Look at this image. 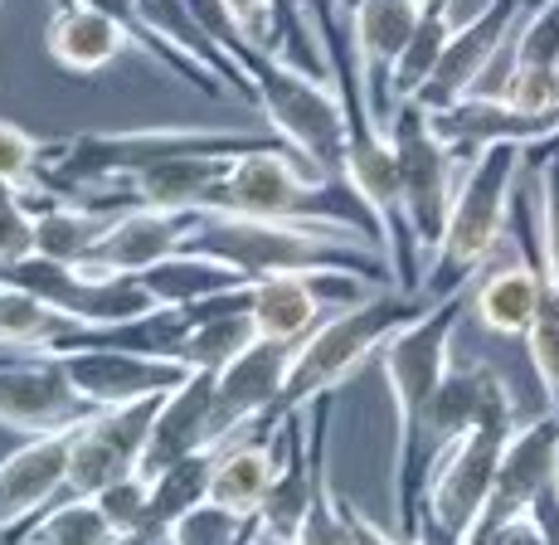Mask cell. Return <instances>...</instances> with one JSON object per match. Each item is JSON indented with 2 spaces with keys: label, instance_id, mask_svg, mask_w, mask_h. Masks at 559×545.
Listing matches in <instances>:
<instances>
[{
  "label": "cell",
  "instance_id": "1",
  "mask_svg": "<svg viewBox=\"0 0 559 545\" xmlns=\"http://www.w3.org/2000/svg\"><path fill=\"white\" fill-rule=\"evenodd\" d=\"M186 249L229 263L249 283L277 277V273H350V277H365L370 287L394 283L390 259L380 249L365 253L356 244V234L321 229V224H287V220H253V215L204 210L195 220V229L186 234Z\"/></svg>",
  "mask_w": 559,
  "mask_h": 545
},
{
  "label": "cell",
  "instance_id": "2",
  "mask_svg": "<svg viewBox=\"0 0 559 545\" xmlns=\"http://www.w3.org/2000/svg\"><path fill=\"white\" fill-rule=\"evenodd\" d=\"M210 210L224 215H253V220H287V224H321V229H346L365 234L374 249L380 244V224L365 210V200L346 180L317 176L302 156L287 152L283 142L258 146V152L234 156L229 176L210 196Z\"/></svg>",
  "mask_w": 559,
  "mask_h": 545
},
{
  "label": "cell",
  "instance_id": "3",
  "mask_svg": "<svg viewBox=\"0 0 559 545\" xmlns=\"http://www.w3.org/2000/svg\"><path fill=\"white\" fill-rule=\"evenodd\" d=\"M525 162H531V146H515V142H497L467 162L457 180L453 210H448L443 239H438V249L424 263L418 297L453 293V287L472 283L497 259V249L507 244V229H511V200L521 190Z\"/></svg>",
  "mask_w": 559,
  "mask_h": 545
},
{
  "label": "cell",
  "instance_id": "4",
  "mask_svg": "<svg viewBox=\"0 0 559 545\" xmlns=\"http://www.w3.org/2000/svg\"><path fill=\"white\" fill-rule=\"evenodd\" d=\"M428 303H433V297H408L390 283V287L365 293L360 303L336 307L317 331H307V336L297 341L293 370H287L283 400H277V419H287V414L336 394L341 384L356 376L365 360L380 356L384 341H390L404 322H414Z\"/></svg>",
  "mask_w": 559,
  "mask_h": 545
},
{
  "label": "cell",
  "instance_id": "5",
  "mask_svg": "<svg viewBox=\"0 0 559 545\" xmlns=\"http://www.w3.org/2000/svg\"><path fill=\"white\" fill-rule=\"evenodd\" d=\"M243 69L253 73L258 112H263L267 132H277V142L302 156L317 176L346 180L350 117L341 83L307 73L302 63L267 55V49H243Z\"/></svg>",
  "mask_w": 559,
  "mask_h": 545
},
{
  "label": "cell",
  "instance_id": "6",
  "mask_svg": "<svg viewBox=\"0 0 559 545\" xmlns=\"http://www.w3.org/2000/svg\"><path fill=\"white\" fill-rule=\"evenodd\" d=\"M467 312V283L453 287V293L433 297L414 322H404L390 341L380 346V370L384 384H390L394 400V501L408 483V458H414V429L424 404L433 400L438 380L453 366V331Z\"/></svg>",
  "mask_w": 559,
  "mask_h": 545
},
{
  "label": "cell",
  "instance_id": "7",
  "mask_svg": "<svg viewBox=\"0 0 559 545\" xmlns=\"http://www.w3.org/2000/svg\"><path fill=\"white\" fill-rule=\"evenodd\" d=\"M394 137V152H400V176H404V224L414 234L418 253H433L438 239H443L448 210H453L457 196V166H467L453 146H443V137L433 132L428 112L418 108L414 98L394 103L390 117H384Z\"/></svg>",
  "mask_w": 559,
  "mask_h": 545
},
{
  "label": "cell",
  "instance_id": "8",
  "mask_svg": "<svg viewBox=\"0 0 559 545\" xmlns=\"http://www.w3.org/2000/svg\"><path fill=\"white\" fill-rule=\"evenodd\" d=\"M0 283L39 297L59 317H69L73 327L122 322V317H142L156 307V297L142 287V277H98V273H83L79 263L49 259V253H29L20 263H5Z\"/></svg>",
  "mask_w": 559,
  "mask_h": 545
},
{
  "label": "cell",
  "instance_id": "9",
  "mask_svg": "<svg viewBox=\"0 0 559 545\" xmlns=\"http://www.w3.org/2000/svg\"><path fill=\"white\" fill-rule=\"evenodd\" d=\"M521 419H497V424H477L462 438L443 448V453L428 463L424 473V497L418 507L428 517H438L448 531H462L472 536V526L481 521L491 501V487H497V467H501V453H507V438L515 434Z\"/></svg>",
  "mask_w": 559,
  "mask_h": 545
},
{
  "label": "cell",
  "instance_id": "10",
  "mask_svg": "<svg viewBox=\"0 0 559 545\" xmlns=\"http://www.w3.org/2000/svg\"><path fill=\"white\" fill-rule=\"evenodd\" d=\"M93 404L69 380V366L53 351H0V424L10 434H63L79 429Z\"/></svg>",
  "mask_w": 559,
  "mask_h": 545
},
{
  "label": "cell",
  "instance_id": "11",
  "mask_svg": "<svg viewBox=\"0 0 559 545\" xmlns=\"http://www.w3.org/2000/svg\"><path fill=\"white\" fill-rule=\"evenodd\" d=\"M531 5L535 0H487L477 15L457 20V29L448 35L443 55L433 63V73L414 93L418 108L438 112V108H453L467 93H477L491 79V69L501 63V55H507V45L515 39V25L525 20Z\"/></svg>",
  "mask_w": 559,
  "mask_h": 545
},
{
  "label": "cell",
  "instance_id": "12",
  "mask_svg": "<svg viewBox=\"0 0 559 545\" xmlns=\"http://www.w3.org/2000/svg\"><path fill=\"white\" fill-rule=\"evenodd\" d=\"M156 404H160V394L136 400V404H117V410H93L73 429L69 497H98L117 477L142 473L146 438H152V424H156Z\"/></svg>",
  "mask_w": 559,
  "mask_h": 545
},
{
  "label": "cell",
  "instance_id": "13",
  "mask_svg": "<svg viewBox=\"0 0 559 545\" xmlns=\"http://www.w3.org/2000/svg\"><path fill=\"white\" fill-rule=\"evenodd\" d=\"M370 293L365 277L350 273H277L253 283V327L258 336L273 341H302L307 331H317L336 307H350Z\"/></svg>",
  "mask_w": 559,
  "mask_h": 545
},
{
  "label": "cell",
  "instance_id": "14",
  "mask_svg": "<svg viewBox=\"0 0 559 545\" xmlns=\"http://www.w3.org/2000/svg\"><path fill=\"white\" fill-rule=\"evenodd\" d=\"M293 356H297V341L253 336L229 366L214 370V424H219V443L239 429L277 419V400H283Z\"/></svg>",
  "mask_w": 559,
  "mask_h": 545
},
{
  "label": "cell",
  "instance_id": "15",
  "mask_svg": "<svg viewBox=\"0 0 559 545\" xmlns=\"http://www.w3.org/2000/svg\"><path fill=\"white\" fill-rule=\"evenodd\" d=\"M559 477V414L545 410L535 419H521L515 434L507 438V453H501L497 467V487H491V501L481 511V521L472 526V541L487 536L491 526L511 517H525L535 507L545 487Z\"/></svg>",
  "mask_w": 559,
  "mask_h": 545
},
{
  "label": "cell",
  "instance_id": "16",
  "mask_svg": "<svg viewBox=\"0 0 559 545\" xmlns=\"http://www.w3.org/2000/svg\"><path fill=\"white\" fill-rule=\"evenodd\" d=\"M428 122H433L443 146H453L462 162H472L477 152H487L497 142H515L535 152V146H545L559 132V112H525L511 98H501V93H467L453 108L428 112Z\"/></svg>",
  "mask_w": 559,
  "mask_h": 545
},
{
  "label": "cell",
  "instance_id": "17",
  "mask_svg": "<svg viewBox=\"0 0 559 545\" xmlns=\"http://www.w3.org/2000/svg\"><path fill=\"white\" fill-rule=\"evenodd\" d=\"M69 448L73 429L25 438L10 458H0V541H15L49 501L69 491Z\"/></svg>",
  "mask_w": 559,
  "mask_h": 545
},
{
  "label": "cell",
  "instance_id": "18",
  "mask_svg": "<svg viewBox=\"0 0 559 545\" xmlns=\"http://www.w3.org/2000/svg\"><path fill=\"white\" fill-rule=\"evenodd\" d=\"M195 220H200V210L132 205L107 224V234L93 244V253L79 269L98 273V277H136L152 269V263L170 259L176 249H186V234L195 229Z\"/></svg>",
  "mask_w": 559,
  "mask_h": 545
},
{
  "label": "cell",
  "instance_id": "19",
  "mask_svg": "<svg viewBox=\"0 0 559 545\" xmlns=\"http://www.w3.org/2000/svg\"><path fill=\"white\" fill-rule=\"evenodd\" d=\"M69 366V380L79 384V394L93 410H117V404H136L152 394L176 390L190 376L176 360H156V356H132V351H53Z\"/></svg>",
  "mask_w": 559,
  "mask_h": 545
},
{
  "label": "cell",
  "instance_id": "20",
  "mask_svg": "<svg viewBox=\"0 0 559 545\" xmlns=\"http://www.w3.org/2000/svg\"><path fill=\"white\" fill-rule=\"evenodd\" d=\"M424 0H360L350 15V49H356L360 88L370 108L390 117V73L400 63L408 35H414Z\"/></svg>",
  "mask_w": 559,
  "mask_h": 545
},
{
  "label": "cell",
  "instance_id": "21",
  "mask_svg": "<svg viewBox=\"0 0 559 545\" xmlns=\"http://www.w3.org/2000/svg\"><path fill=\"white\" fill-rule=\"evenodd\" d=\"M277 458H283V419H263L253 429H239L214 448V473H210V501L239 511L258 521L267 487H273Z\"/></svg>",
  "mask_w": 559,
  "mask_h": 545
},
{
  "label": "cell",
  "instance_id": "22",
  "mask_svg": "<svg viewBox=\"0 0 559 545\" xmlns=\"http://www.w3.org/2000/svg\"><path fill=\"white\" fill-rule=\"evenodd\" d=\"M200 448H219V424H214V370H190L176 390L160 394L152 438H146L142 473L176 463V458H186V453H200Z\"/></svg>",
  "mask_w": 559,
  "mask_h": 545
},
{
  "label": "cell",
  "instance_id": "23",
  "mask_svg": "<svg viewBox=\"0 0 559 545\" xmlns=\"http://www.w3.org/2000/svg\"><path fill=\"white\" fill-rule=\"evenodd\" d=\"M45 49L59 69L69 73H103L107 63H117L136 45L122 25H117L107 10L83 5V0H69V5H53L49 29H45Z\"/></svg>",
  "mask_w": 559,
  "mask_h": 545
},
{
  "label": "cell",
  "instance_id": "24",
  "mask_svg": "<svg viewBox=\"0 0 559 545\" xmlns=\"http://www.w3.org/2000/svg\"><path fill=\"white\" fill-rule=\"evenodd\" d=\"M136 277H142V287L156 297V307H190L214 293H229V287L249 283V277L234 273L229 263L210 259V253H195V249H176L170 259L152 263V269Z\"/></svg>",
  "mask_w": 559,
  "mask_h": 545
},
{
  "label": "cell",
  "instance_id": "25",
  "mask_svg": "<svg viewBox=\"0 0 559 545\" xmlns=\"http://www.w3.org/2000/svg\"><path fill=\"white\" fill-rule=\"evenodd\" d=\"M210 473H214V448L186 453L166 467H152L146 483H152V501H146V545L160 541L190 507H200L210 497Z\"/></svg>",
  "mask_w": 559,
  "mask_h": 545
},
{
  "label": "cell",
  "instance_id": "26",
  "mask_svg": "<svg viewBox=\"0 0 559 545\" xmlns=\"http://www.w3.org/2000/svg\"><path fill=\"white\" fill-rule=\"evenodd\" d=\"M10 545H122V536L98 507V497H69L63 491Z\"/></svg>",
  "mask_w": 559,
  "mask_h": 545
},
{
  "label": "cell",
  "instance_id": "27",
  "mask_svg": "<svg viewBox=\"0 0 559 545\" xmlns=\"http://www.w3.org/2000/svg\"><path fill=\"white\" fill-rule=\"evenodd\" d=\"M453 29H457V10H428L424 5V15H418L414 35H408L404 55L390 73V108L404 103V98H414V93L424 88V79L433 73V63H438V55H443V45H448Z\"/></svg>",
  "mask_w": 559,
  "mask_h": 545
},
{
  "label": "cell",
  "instance_id": "28",
  "mask_svg": "<svg viewBox=\"0 0 559 545\" xmlns=\"http://www.w3.org/2000/svg\"><path fill=\"white\" fill-rule=\"evenodd\" d=\"M69 327V317H59L39 297L0 283V351H49Z\"/></svg>",
  "mask_w": 559,
  "mask_h": 545
},
{
  "label": "cell",
  "instance_id": "29",
  "mask_svg": "<svg viewBox=\"0 0 559 545\" xmlns=\"http://www.w3.org/2000/svg\"><path fill=\"white\" fill-rule=\"evenodd\" d=\"M166 541L170 545H258V521L204 497L200 507H190L186 517L166 531Z\"/></svg>",
  "mask_w": 559,
  "mask_h": 545
},
{
  "label": "cell",
  "instance_id": "30",
  "mask_svg": "<svg viewBox=\"0 0 559 545\" xmlns=\"http://www.w3.org/2000/svg\"><path fill=\"white\" fill-rule=\"evenodd\" d=\"M535 210H540V269L559 287V146H535Z\"/></svg>",
  "mask_w": 559,
  "mask_h": 545
},
{
  "label": "cell",
  "instance_id": "31",
  "mask_svg": "<svg viewBox=\"0 0 559 545\" xmlns=\"http://www.w3.org/2000/svg\"><path fill=\"white\" fill-rule=\"evenodd\" d=\"M521 341H525V356H531L545 400H550V410L559 414V287L555 283L545 287L540 312H535V322Z\"/></svg>",
  "mask_w": 559,
  "mask_h": 545
},
{
  "label": "cell",
  "instance_id": "32",
  "mask_svg": "<svg viewBox=\"0 0 559 545\" xmlns=\"http://www.w3.org/2000/svg\"><path fill=\"white\" fill-rule=\"evenodd\" d=\"M49 146L53 142H45V137H35L0 117V180H10V186H20V190H39Z\"/></svg>",
  "mask_w": 559,
  "mask_h": 545
},
{
  "label": "cell",
  "instance_id": "33",
  "mask_svg": "<svg viewBox=\"0 0 559 545\" xmlns=\"http://www.w3.org/2000/svg\"><path fill=\"white\" fill-rule=\"evenodd\" d=\"M297 545H356L350 541V521H346V501L331 487V473L321 477L317 501H311L302 531H297Z\"/></svg>",
  "mask_w": 559,
  "mask_h": 545
},
{
  "label": "cell",
  "instance_id": "34",
  "mask_svg": "<svg viewBox=\"0 0 559 545\" xmlns=\"http://www.w3.org/2000/svg\"><path fill=\"white\" fill-rule=\"evenodd\" d=\"M224 10H229V20L239 25L249 49L283 55V10H277V0H224Z\"/></svg>",
  "mask_w": 559,
  "mask_h": 545
},
{
  "label": "cell",
  "instance_id": "35",
  "mask_svg": "<svg viewBox=\"0 0 559 545\" xmlns=\"http://www.w3.org/2000/svg\"><path fill=\"white\" fill-rule=\"evenodd\" d=\"M29 253H35V210L25 205V190H20V200L0 210V269L29 259Z\"/></svg>",
  "mask_w": 559,
  "mask_h": 545
},
{
  "label": "cell",
  "instance_id": "36",
  "mask_svg": "<svg viewBox=\"0 0 559 545\" xmlns=\"http://www.w3.org/2000/svg\"><path fill=\"white\" fill-rule=\"evenodd\" d=\"M341 501H346L350 541H356V545H414L408 536H394V531H384L380 521H370V517H365V511H360V507H356V501H350V497H341Z\"/></svg>",
  "mask_w": 559,
  "mask_h": 545
},
{
  "label": "cell",
  "instance_id": "37",
  "mask_svg": "<svg viewBox=\"0 0 559 545\" xmlns=\"http://www.w3.org/2000/svg\"><path fill=\"white\" fill-rule=\"evenodd\" d=\"M408 541L414 545H472V536H462V531H448L438 517H428L424 507H418L414 517V531H408Z\"/></svg>",
  "mask_w": 559,
  "mask_h": 545
},
{
  "label": "cell",
  "instance_id": "38",
  "mask_svg": "<svg viewBox=\"0 0 559 545\" xmlns=\"http://www.w3.org/2000/svg\"><path fill=\"white\" fill-rule=\"evenodd\" d=\"M531 517H535V526H540V541L545 545H559V477L540 491V497H535Z\"/></svg>",
  "mask_w": 559,
  "mask_h": 545
},
{
  "label": "cell",
  "instance_id": "39",
  "mask_svg": "<svg viewBox=\"0 0 559 545\" xmlns=\"http://www.w3.org/2000/svg\"><path fill=\"white\" fill-rule=\"evenodd\" d=\"M326 5L336 10V15H346V20H350V15H356V5H360V0H326Z\"/></svg>",
  "mask_w": 559,
  "mask_h": 545
},
{
  "label": "cell",
  "instance_id": "40",
  "mask_svg": "<svg viewBox=\"0 0 559 545\" xmlns=\"http://www.w3.org/2000/svg\"><path fill=\"white\" fill-rule=\"evenodd\" d=\"M10 200H20V186H10V180H0V210H5Z\"/></svg>",
  "mask_w": 559,
  "mask_h": 545
},
{
  "label": "cell",
  "instance_id": "41",
  "mask_svg": "<svg viewBox=\"0 0 559 545\" xmlns=\"http://www.w3.org/2000/svg\"><path fill=\"white\" fill-rule=\"evenodd\" d=\"M428 10H457V0H424Z\"/></svg>",
  "mask_w": 559,
  "mask_h": 545
},
{
  "label": "cell",
  "instance_id": "42",
  "mask_svg": "<svg viewBox=\"0 0 559 545\" xmlns=\"http://www.w3.org/2000/svg\"><path fill=\"white\" fill-rule=\"evenodd\" d=\"M258 545H297V541H258Z\"/></svg>",
  "mask_w": 559,
  "mask_h": 545
},
{
  "label": "cell",
  "instance_id": "43",
  "mask_svg": "<svg viewBox=\"0 0 559 545\" xmlns=\"http://www.w3.org/2000/svg\"><path fill=\"white\" fill-rule=\"evenodd\" d=\"M545 146H559V132H555V137H550V142H545Z\"/></svg>",
  "mask_w": 559,
  "mask_h": 545
},
{
  "label": "cell",
  "instance_id": "44",
  "mask_svg": "<svg viewBox=\"0 0 559 545\" xmlns=\"http://www.w3.org/2000/svg\"><path fill=\"white\" fill-rule=\"evenodd\" d=\"M152 545H170V541H166V536H160V541H152Z\"/></svg>",
  "mask_w": 559,
  "mask_h": 545
},
{
  "label": "cell",
  "instance_id": "45",
  "mask_svg": "<svg viewBox=\"0 0 559 545\" xmlns=\"http://www.w3.org/2000/svg\"><path fill=\"white\" fill-rule=\"evenodd\" d=\"M53 5H69V0H53Z\"/></svg>",
  "mask_w": 559,
  "mask_h": 545
}]
</instances>
